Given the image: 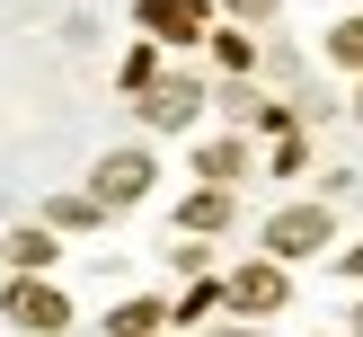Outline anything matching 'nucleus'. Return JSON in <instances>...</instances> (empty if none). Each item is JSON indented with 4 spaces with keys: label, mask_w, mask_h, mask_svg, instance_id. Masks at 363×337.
Here are the masks:
<instances>
[{
    "label": "nucleus",
    "mask_w": 363,
    "mask_h": 337,
    "mask_svg": "<svg viewBox=\"0 0 363 337\" xmlns=\"http://www.w3.org/2000/svg\"><path fill=\"white\" fill-rule=\"evenodd\" d=\"M230 9H240V18H266V9H275V0H230Z\"/></svg>",
    "instance_id": "obj_11"
},
{
    "label": "nucleus",
    "mask_w": 363,
    "mask_h": 337,
    "mask_svg": "<svg viewBox=\"0 0 363 337\" xmlns=\"http://www.w3.org/2000/svg\"><path fill=\"white\" fill-rule=\"evenodd\" d=\"M354 116H363V98H354Z\"/></svg>",
    "instance_id": "obj_14"
},
{
    "label": "nucleus",
    "mask_w": 363,
    "mask_h": 337,
    "mask_svg": "<svg viewBox=\"0 0 363 337\" xmlns=\"http://www.w3.org/2000/svg\"><path fill=\"white\" fill-rule=\"evenodd\" d=\"M177 222H186V231H222V222H230V195H186Z\"/></svg>",
    "instance_id": "obj_7"
},
{
    "label": "nucleus",
    "mask_w": 363,
    "mask_h": 337,
    "mask_svg": "<svg viewBox=\"0 0 363 337\" xmlns=\"http://www.w3.org/2000/svg\"><path fill=\"white\" fill-rule=\"evenodd\" d=\"M9 319H18V328H62V319H71V302L62 293H53V284H9Z\"/></svg>",
    "instance_id": "obj_3"
},
{
    "label": "nucleus",
    "mask_w": 363,
    "mask_h": 337,
    "mask_svg": "<svg viewBox=\"0 0 363 337\" xmlns=\"http://www.w3.org/2000/svg\"><path fill=\"white\" fill-rule=\"evenodd\" d=\"M346 266H354V275H363V248H354V258H346Z\"/></svg>",
    "instance_id": "obj_12"
},
{
    "label": "nucleus",
    "mask_w": 363,
    "mask_h": 337,
    "mask_svg": "<svg viewBox=\"0 0 363 337\" xmlns=\"http://www.w3.org/2000/svg\"><path fill=\"white\" fill-rule=\"evenodd\" d=\"M354 337H363V311H354Z\"/></svg>",
    "instance_id": "obj_13"
},
{
    "label": "nucleus",
    "mask_w": 363,
    "mask_h": 337,
    "mask_svg": "<svg viewBox=\"0 0 363 337\" xmlns=\"http://www.w3.org/2000/svg\"><path fill=\"white\" fill-rule=\"evenodd\" d=\"M142 187H151V160H142V151H106L98 177H89V195H98V204H133Z\"/></svg>",
    "instance_id": "obj_1"
},
{
    "label": "nucleus",
    "mask_w": 363,
    "mask_h": 337,
    "mask_svg": "<svg viewBox=\"0 0 363 337\" xmlns=\"http://www.w3.org/2000/svg\"><path fill=\"white\" fill-rule=\"evenodd\" d=\"M142 116H151L160 133H177V124L195 116V89H186V80H169V89H151V106H142Z\"/></svg>",
    "instance_id": "obj_5"
},
{
    "label": "nucleus",
    "mask_w": 363,
    "mask_h": 337,
    "mask_svg": "<svg viewBox=\"0 0 363 337\" xmlns=\"http://www.w3.org/2000/svg\"><path fill=\"white\" fill-rule=\"evenodd\" d=\"M45 258H53V240H45V231H27V240H9V266H27V275H35Z\"/></svg>",
    "instance_id": "obj_9"
},
{
    "label": "nucleus",
    "mask_w": 363,
    "mask_h": 337,
    "mask_svg": "<svg viewBox=\"0 0 363 337\" xmlns=\"http://www.w3.org/2000/svg\"><path fill=\"white\" fill-rule=\"evenodd\" d=\"M106 328H116V337H151L160 328V302H124V311H106Z\"/></svg>",
    "instance_id": "obj_8"
},
{
    "label": "nucleus",
    "mask_w": 363,
    "mask_h": 337,
    "mask_svg": "<svg viewBox=\"0 0 363 337\" xmlns=\"http://www.w3.org/2000/svg\"><path fill=\"white\" fill-rule=\"evenodd\" d=\"M319 240H328V213H311V204H293V213L266 222V248H275V258H311Z\"/></svg>",
    "instance_id": "obj_2"
},
{
    "label": "nucleus",
    "mask_w": 363,
    "mask_h": 337,
    "mask_svg": "<svg viewBox=\"0 0 363 337\" xmlns=\"http://www.w3.org/2000/svg\"><path fill=\"white\" fill-rule=\"evenodd\" d=\"M230 302H240V311H275L284 275H275V266H240V275H230Z\"/></svg>",
    "instance_id": "obj_4"
},
{
    "label": "nucleus",
    "mask_w": 363,
    "mask_h": 337,
    "mask_svg": "<svg viewBox=\"0 0 363 337\" xmlns=\"http://www.w3.org/2000/svg\"><path fill=\"white\" fill-rule=\"evenodd\" d=\"M142 18H151V35H195L204 27V0H151Z\"/></svg>",
    "instance_id": "obj_6"
},
{
    "label": "nucleus",
    "mask_w": 363,
    "mask_h": 337,
    "mask_svg": "<svg viewBox=\"0 0 363 337\" xmlns=\"http://www.w3.org/2000/svg\"><path fill=\"white\" fill-rule=\"evenodd\" d=\"M328 53H337V62H354V71H363V18H346V27L328 35Z\"/></svg>",
    "instance_id": "obj_10"
}]
</instances>
